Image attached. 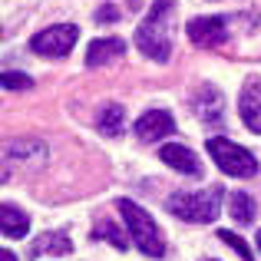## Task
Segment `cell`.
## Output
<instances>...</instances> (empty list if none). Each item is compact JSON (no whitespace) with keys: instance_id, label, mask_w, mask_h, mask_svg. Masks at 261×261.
Here are the masks:
<instances>
[{"instance_id":"obj_1","label":"cell","mask_w":261,"mask_h":261,"mask_svg":"<svg viewBox=\"0 0 261 261\" xmlns=\"http://www.w3.org/2000/svg\"><path fill=\"white\" fill-rule=\"evenodd\" d=\"M175 10L172 0H155L152 10H149V17L139 23V30H136V46H139L142 53H146L149 60H155V63H166L169 53H172V43H169V13Z\"/></svg>"},{"instance_id":"obj_2","label":"cell","mask_w":261,"mask_h":261,"mask_svg":"<svg viewBox=\"0 0 261 261\" xmlns=\"http://www.w3.org/2000/svg\"><path fill=\"white\" fill-rule=\"evenodd\" d=\"M119 212H122V218H126V228H129V235H133L136 248H139L142 255L146 258H162L166 255L162 231H159V225L152 222V215H149L146 208H139V205L129 202V198H119Z\"/></svg>"},{"instance_id":"obj_3","label":"cell","mask_w":261,"mask_h":261,"mask_svg":"<svg viewBox=\"0 0 261 261\" xmlns=\"http://www.w3.org/2000/svg\"><path fill=\"white\" fill-rule=\"evenodd\" d=\"M222 185H212L205 192H178V195L169 198V212L178 215L182 222H195V225H205V222H215L218 212H222Z\"/></svg>"},{"instance_id":"obj_4","label":"cell","mask_w":261,"mask_h":261,"mask_svg":"<svg viewBox=\"0 0 261 261\" xmlns=\"http://www.w3.org/2000/svg\"><path fill=\"white\" fill-rule=\"evenodd\" d=\"M208 155L215 159V166L222 169L225 175H235V178H251L258 172V159L248 152L245 146H238V142L231 139H222V136H215V139H208Z\"/></svg>"},{"instance_id":"obj_5","label":"cell","mask_w":261,"mask_h":261,"mask_svg":"<svg viewBox=\"0 0 261 261\" xmlns=\"http://www.w3.org/2000/svg\"><path fill=\"white\" fill-rule=\"evenodd\" d=\"M76 37H80V30H76L73 23H57V27H46V30H40L37 37L30 40V46H33V53H40V57L60 60V57H66V53L73 50Z\"/></svg>"},{"instance_id":"obj_6","label":"cell","mask_w":261,"mask_h":261,"mask_svg":"<svg viewBox=\"0 0 261 261\" xmlns=\"http://www.w3.org/2000/svg\"><path fill=\"white\" fill-rule=\"evenodd\" d=\"M189 40L198 46H222L228 40L225 17H195L189 20Z\"/></svg>"},{"instance_id":"obj_7","label":"cell","mask_w":261,"mask_h":261,"mask_svg":"<svg viewBox=\"0 0 261 261\" xmlns=\"http://www.w3.org/2000/svg\"><path fill=\"white\" fill-rule=\"evenodd\" d=\"M172 133H175V119L166 109H149V113H142L139 122H136V136H139L142 142H159Z\"/></svg>"},{"instance_id":"obj_8","label":"cell","mask_w":261,"mask_h":261,"mask_svg":"<svg viewBox=\"0 0 261 261\" xmlns=\"http://www.w3.org/2000/svg\"><path fill=\"white\" fill-rule=\"evenodd\" d=\"M238 113H242L245 126L261 136V80H248L245 83L242 99H238Z\"/></svg>"},{"instance_id":"obj_9","label":"cell","mask_w":261,"mask_h":261,"mask_svg":"<svg viewBox=\"0 0 261 261\" xmlns=\"http://www.w3.org/2000/svg\"><path fill=\"white\" fill-rule=\"evenodd\" d=\"M159 159L166 162V166H172L175 172L202 175V162H198V155L192 152L189 146H178V142H172V146H162V149H159Z\"/></svg>"},{"instance_id":"obj_10","label":"cell","mask_w":261,"mask_h":261,"mask_svg":"<svg viewBox=\"0 0 261 261\" xmlns=\"http://www.w3.org/2000/svg\"><path fill=\"white\" fill-rule=\"evenodd\" d=\"M126 53V40L119 37H106V40H93L86 50V66H106L113 60H119Z\"/></svg>"},{"instance_id":"obj_11","label":"cell","mask_w":261,"mask_h":261,"mask_svg":"<svg viewBox=\"0 0 261 261\" xmlns=\"http://www.w3.org/2000/svg\"><path fill=\"white\" fill-rule=\"evenodd\" d=\"M0 231H4L7 238H23L27 231H30V218H27V212H20L13 202H4V205H0Z\"/></svg>"},{"instance_id":"obj_12","label":"cell","mask_w":261,"mask_h":261,"mask_svg":"<svg viewBox=\"0 0 261 261\" xmlns=\"http://www.w3.org/2000/svg\"><path fill=\"white\" fill-rule=\"evenodd\" d=\"M73 251V242L66 238V231H46V235H40L37 242L30 245V258H40V255H70Z\"/></svg>"},{"instance_id":"obj_13","label":"cell","mask_w":261,"mask_h":261,"mask_svg":"<svg viewBox=\"0 0 261 261\" xmlns=\"http://www.w3.org/2000/svg\"><path fill=\"white\" fill-rule=\"evenodd\" d=\"M222 93L215 86H202L195 96V113L202 116L205 122H222Z\"/></svg>"},{"instance_id":"obj_14","label":"cell","mask_w":261,"mask_h":261,"mask_svg":"<svg viewBox=\"0 0 261 261\" xmlns=\"http://www.w3.org/2000/svg\"><path fill=\"white\" fill-rule=\"evenodd\" d=\"M96 126H99L102 136H119L122 126H126V109H122L119 102H109V106H102L99 116H96Z\"/></svg>"},{"instance_id":"obj_15","label":"cell","mask_w":261,"mask_h":261,"mask_svg":"<svg viewBox=\"0 0 261 261\" xmlns=\"http://www.w3.org/2000/svg\"><path fill=\"white\" fill-rule=\"evenodd\" d=\"M228 212H231V218H235L238 225H251V222H255V212H258V205H255V198H251L248 192H231Z\"/></svg>"},{"instance_id":"obj_16","label":"cell","mask_w":261,"mask_h":261,"mask_svg":"<svg viewBox=\"0 0 261 261\" xmlns=\"http://www.w3.org/2000/svg\"><path fill=\"white\" fill-rule=\"evenodd\" d=\"M93 238H106V242H113L116 248H122V251H126V245H129L126 235H122L113 222H99V225H96V231H93Z\"/></svg>"},{"instance_id":"obj_17","label":"cell","mask_w":261,"mask_h":261,"mask_svg":"<svg viewBox=\"0 0 261 261\" xmlns=\"http://www.w3.org/2000/svg\"><path fill=\"white\" fill-rule=\"evenodd\" d=\"M218 238H222L225 245H231V248H235V251H238V255H242L245 261H255V258H251V248H248V245H245L242 238L235 235V231H218Z\"/></svg>"},{"instance_id":"obj_18","label":"cell","mask_w":261,"mask_h":261,"mask_svg":"<svg viewBox=\"0 0 261 261\" xmlns=\"http://www.w3.org/2000/svg\"><path fill=\"white\" fill-rule=\"evenodd\" d=\"M0 80H4V86H7V89H30V86H33V83H30V76H20V73H10V70H7Z\"/></svg>"},{"instance_id":"obj_19","label":"cell","mask_w":261,"mask_h":261,"mask_svg":"<svg viewBox=\"0 0 261 261\" xmlns=\"http://www.w3.org/2000/svg\"><path fill=\"white\" fill-rule=\"evenodd\" d=\"M96 20H99V23H116V20H119V10H116V7H99V10H96Z\"/></svg>"},{"instance_id":"obj_20","label":"cell","mask_w":261,"mask_h":261,"mask_svg":"<svg viewBox=\"0 0 261 261\" xmlns=\"http://www.w3.org/2000/svg\"><path fill=\"white\" fill-rule=\"evenodd\" d=\"M0 261H17V255L13 251H0Z\"/></svg>"},{"instance_id":"obj_21","label":"cell","mask_w":261,"mask_h":261,"mask_svg":"<svg viewBox=\"0 0 261 261\" xmlns=\"http://www.w3.org/2000/svg\"><path fill=\"white\" fill-rule=\"evenodd\" d=\"M258 251H261V228H258Z\"/></svg>"}]
</instances>
